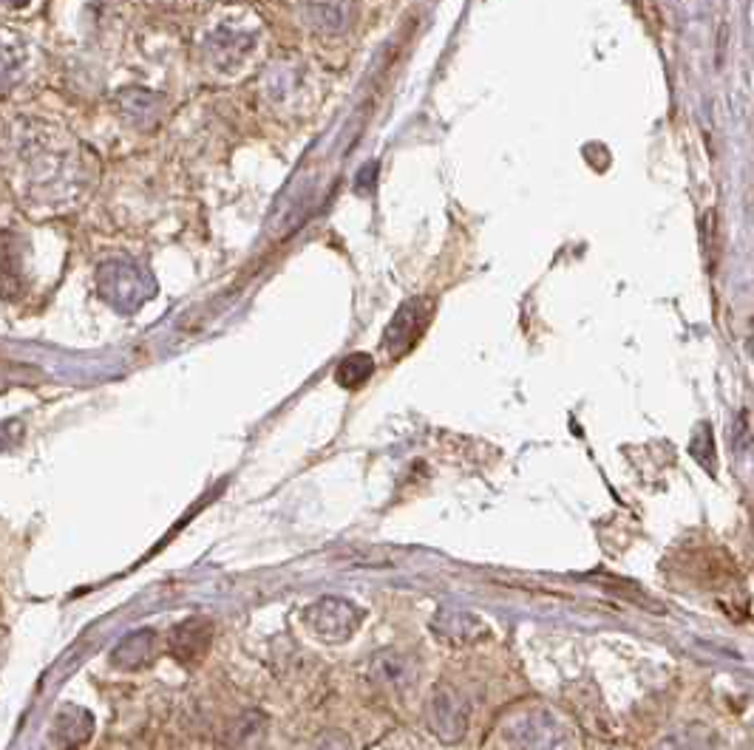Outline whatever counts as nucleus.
Returning a JSON list of instances; mask_svg holds the SVG:
<instances>
[{
  "mask_svg": "<svg viewBox=\"0 0 754 750\" xmlns=\"http://www.w3.org/2000/svg\"><path fill=\"white\" fill-rule=\"evenodd\" d=\"M655 750H718V745L707 728H680Z\"/></svg>",
  "mask_w": 754,
  "mask_h": 750,
  "instance_id": "obj_12",
  "label": "nucleus"
},
{
  "mask_svg": "<svg viewBox=\"0 0 754 750\" xmlns=\"http://www.w3.org/2000/svg\"><path fill=\"white\" fill-rule=\"evenodd\" d=\"M215 626L208 617H188L182 624H176L168 635V651L176 663L199 665L210 654L213 646Z\"/></svg>",
  "mask_w": 754,
  "mask_h": 750,
  "instance_id": "obj_4",
  "label": "nucleus"
},
{
  "mask_svg": "<svg viewBox=\"0 0 754 750\" xmlns=\"http://www.w3.org/2000/svg\"><path fill=\"white\" fill-rule=\"evenodd\" d=\"M369 676L384 689H409L418 680V660L398 649L377 651L369 663Z\"/></svg>",
  "mask_w": 754,
  "mask_h": 750,
  "instance_id": "obj_7",
  "label": "nucleus"
},
{
  "mask_svg": "<svg viewBox=\"0 0 754 750\" xmlns=\"http://www.w3.org/2000/svg\"><path fill=\"white\" fill-rule=\"evenodd\" d=\"M100 289L108 301L120 309H134L148 295L142 289V272L131 264H108L100 272Z\"/></svg>",
  "mask_w": 754,
  "mask_h": 750,
  "instance_id": "obj_6",
  "label": "nucleus"
},
{
  "mask_svg": "<svg viewBox=\"0 0 754 750\" xmlns=\"http://www.w3.org/2000/svg\"><path fill=\"white\" fill-rule=\"evenodd\" d=\"M159 654V635L154 629H136L125 635L111 651V665L122 671H140Z\"/></svg>",
  "mask_w": 754,
  "mask_h": 750,
  "instance_id": "obj_8",
  "label": "nucleus"
},
{
  "mask_svg": "<svg viewBox=\"0 0 754 750\" xmlns=\"http://www.w3.org/2000/svg\"><path fill=\"white\" fill-rule=\"evenodd\" d=\"M425 723L443 742H459L468 730V703L452 685H437L425 703Z\"/></svg>",
  "mask_w": 754,
  "mask_h": 750,
  "instance_id": "obj_2",
  "label": "nucleus"
},
{
  "mask_svg": "<svg viewBox=\"0 0 754 750\" xmlns=\"http://www.w3.org/2000/svg\"><path fill=\"white\" fill-rule=\"evenodd\" d=\"M434 629L452 643H477L479 637L488 635V629L468 612H440Z\"/></svg>",
  "mask_w": 754,
  "mask_h": 750,
  "instance_id": "obj_10",
  "label": "nucleus"
},
{
  "mask_svg": "<svg viewBox=\"0 0 754 750\" xmlns=\"http://www.w3.org/2000/svg\"><path fill=\"white\" fill-rule=\"evenodd\" d=\"M431 321V303L425 298H414L400 309L395 321L389 323L384 335V346L391 357H403L406 351L414 349V343L425 332Z\"/></svg>",
  "mask_w": 754,
  "mask_h": 750,
  "instance_id": "obj_5",
  "label": "nucleus"
},
{
  "mask_svg": "<svg viewBox=\"0 0 754 750\" xmlns=\"http://www.w3.org/2000/svg\"><path fill=\"white\" fill-rule=\"evenodd\" d=\"M692 456L698 459L703 468L709 470V473H714V445H712V436H709V425H698V430H695L692 436Z\"/></svg>",
  "mask_w": 754,
  "mask_h": 750,
  "instance_id": "obj_15",
  "label": "nucleus"
},
{
  "mask_svg": "<svg viewBox=\"0 0 754 750\" xmlns=\"http://www.w3.org/2000/svg\"><path fill=\"white\" fill-rule=\"evenodd\" d=\"M361 609L344 597H321L307 609V624L326 643H346L361 629Z\"/></svg>",
  "mask_w": 754,
  "mask_h": 750,
  "instance_id": "obj_1",
  "label": "nucleus"
},
{
  "mask_svg": "<svg viewBox=\"0 0 754 750\" xmlns=\"http://www.w3.org/2000/svg\"><path fill=\"white\" fill-rule=\"evenodd\" d=\"M315 750H352V742L346 737H341V734H326V737L318 742Z\"/></svg>",
  "mask_w": 754,
  "mask_h": 750,
  "instance_id": "obj_17",
  "label": "nucleus"
},
{
  "mask_svg": "<svg viewBox=\"0 0 754 750\" xmlns=\"http://www.w3.org/2000/svg\"><path fill=\"white\" fill-rule=\"evenodd\" d=\"M508 742L517 750H565V734L547 710L533 708L508 725Z\"/></svg>",
  "mask_w": 754,
  "mask_h": 750,
  "instance_id": "obj_3",
  "label": "nucleus"
},
{
  "mask_svg": "<svg viewBox=\"0 0 754 750\" xmlns=\"http://www.w3.org/2000/svg\"><path fill=\"white\" fill-rule=\"evenodd\" d=\"M267 737V717L262 710H247L230 728V750H258Z\"/></svg>",
  "mask_w": 754,
  "mask_h": 750,
  "instance_id": "obj_11",
  "label": "nucleus"
},
{
  "mask_svg": "<svg viewBox=\"0 0 754 750\" xmlns=\"http://www.w3.org/2000/svg\"><path fill=\"white\" fill-rule=\"evenodd\" d=\"M91 734H95V717L77 705H66L54 717L52 745L54 750H80L91 739Z\"/></svg>",
  "mask_w": 754,
  "mask_h": 750,
  "instance_id": "obj_9",
  "label": "nucleus"
},
{
  "mask_svg": "<svg viewBox=\"0 0 754 750\" xmlns=\"http://www.w3.org/2000/svg\"><path fill=\"white\" fill-rule=\"evenodd\" d=\"M23 436V425L21 423H0V450L12 448L18 439Z\"/></svg>",
  "mask_w": 754,
  "mask_h": 750,
  "instance_id": "obj_16",
  "label": "nucleus"
},
{
  "mask_svg": "<svg viewBox=\"0 0 754 750\" xmlns=\"http://www.w3.org/2000/svg\"><path fill=\"white\" fill-rule=\"evenodd\" d=\"M372 371H375V360H372L369 355H352L341 362L337 382L346 385V389H357V385H364V382L369 380Z\"/></svg>",
  "mask_w": 754,
  "mask_h": 750,
  "instance_id": "obj_14",
  "label": "nucleus"
},
{
  "mask_svg": "<svg viewBox=\"0 0 754 750\" xmlns=\"http://www.w3.org/2000/svg\"><path fill=\"white\" fill-rule=\"evenodd\" d=\"M23 63H26V52L18 41H3L0 37V88H7L21 77Z\"/></svg>",
  "mask_w": 754,
  "mask_h": 750,
  "instance_id": "obj_13",
  "label": "nucleus"
},
{
  "mask_svg": "<svg viewBox=\"0 0 754 750\" xmlns=\"http://www.w3.org/2000/svg\"><path fill=\"white\" fill-rule=\"evenodd\" d=\"M3 646H7V629L0 624V657H3Z\"/></svg>",
  "mask_w": 754,
  "mask_h": 750,
  "instance_id": "obj_18",
  "label": "nucleus"
}]
</instances>
